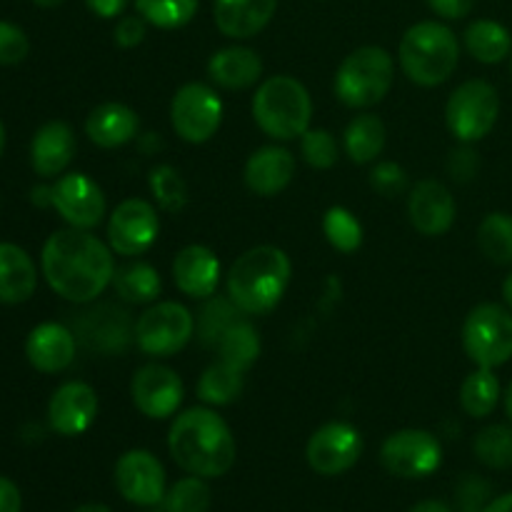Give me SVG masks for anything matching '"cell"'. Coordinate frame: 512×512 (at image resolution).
I'll use <instances>...</instances> for the list:
<instances>
[{
  "mask_svg": "<svg viewBox=\"0 0 512 512\" xmlns=\"http://www.w3.org/2000/svg\"><path fill=\"white\" fill-rule=\"evenodd\" d=\"M40 268L60 298L70 303H90L113 283V248L95 238L90 230L65 228L45 240Z\"/></svg>",
  "mask_w": 512,
  "mask_h": 512,
  "instance_id": "cell-1",
  "label": "cell"
},
{
  "mask_svg": "<svg viewBox=\"0 0 512 512\" xmlns=\"http://www.w3.org/2000/svg\"><path fill=\"white\" fill-rule=\"evenodd\" d=\"M168 450L178 468L198 478H220L238 458L228 423L210 408H190L173 420Z\"/></svg>",
  "mask_w": 512,
  "mask_h": 512,
  "instance_id": "cell-2",
  "label": "cell"
},
{
  "mask_svg": "<svg viewBox=\"0 0 512 512\" xmlns=\"http://www.w3.org/2000/svg\"><path fill=\"white\" fill-rule=\"evenodd\" d=\"M293 265L285 250L275 245H258L240 255L228 270V298L240 313H270L283 300L290 285Z\"/></svg>",
  "mask_w": 512,
  "mask_h": 512,
  "instance_id": "cell-3",
  "label": "cell"
},
{
  "mask_svg": "<svg viewBox=\"0 0 512 512\" xmlns=\"http://www.w3.org/2000/svg\"><path fill=\"white\" fill-rule=\"evenodd\" d=\"M398 60L410 83L435 88L450 80L460 60V43L448 25L423 20L405 30L398 45Z\"/></svg>",
  "mask_w": 512,
  "mask_h": 512,
  "instance_id": "cell-4",
  "label": "cell"
},
{
  "mask_svg": "<svg viewBox=\"0 0 512 512\" xmlns=\"http://www.w3.org/2000/svg\"><path fill=\"white\" fill-rule=\"evenodd\" d=\"M253 118L273 140H298L310 128L313 100L308 88L290 75L263 80L253 95Z\"/></svg>",
  "mask_w": 512,
  "mask_h": 512,
  "instance_id": "cell-5",
  "label": "cell"
},
{
  "mask_svg": "<svg viewBox=\"0 0 512 512\" xmlns=\"http://www.w3.org/2000/svg\"><path fill=\"white\" fill-rule=\"evenodd\" d=\"M393 55L378 45L353 50L335 73V95L348 108H373L393 88Z\"/></svg>",
  "mask_w": 512,
  "mask_h": 512,
  "instance_id": "cell-6",
  "label": "cell"
},
{
  "mask_svg": "<svg viewBox=\"0 0 512 512\" xmlns=\"http://www.w3.org/2000/svg\"><path fill=\"white\" fill-rule=\"evenodd\" d=\"M463 350L478 368H500L512 358V310L480 303L463 323Z\"/></svg>",
  "mask_w": 512,
  "mask_h": 512,
  "instance_id": "cell-7",
  "label": "cell"
},
{
  "mask_svg": "<svg viewBox=\"0 0 512 512\" xmlns=\"http://www.w3.org/2000/svg\"><path fill=\"white\" fill-rule=\"evenodd\" d=\"M500 118V95L488 80H465L445 105V123L460 143H478L493 133Z\"/></svg>",
  "mask_w": 512,
  "mask_h": 512,
  "instance_id": "cell-8",
  "label": "cell"
},
{
  "mask_svg": "<svg viewBox=\"0 0 512 512\" xmlns=\"http://www.w3.org/2000/svg\"><path fill=\"white\" fill-rule=\"evenodd\" d=\"M195 333V318L185 305L163 300L145 310L135 323V343L150 358H170L190 343Z\"/></svg>",
  "mask_w": 512,
  "mask_h": 512,
  "instance_id": "cell-9",
  "label": "cell"
},
{
  "mask_svg": "<svg viewBox=\"0 0 512 512\" xmlns=\"http://www.w3.org/2000/svg\"><path fill=\"white\" fill-rule=\"evenodd\" d=\"M170 123L185 143H208L223 125V100L205 83L183 85L170 103Z\"/></svg>",
  "mask_w": 512,
  "mask_h": 512,
  "instance_id": "cell-10",
  "label": "cell"
},
{
  "mask_svg": "<svg viewBox=\"0 0 512 512\" xmlns=\"http://www.w3.org/2000/svg\"><path fill=\"white\" fill-rule=\"evenodd\" d=\"M380 463L395 478H428L443 463V445L428 430H398L380 448Z\"/></svg>",
  "mask_w": 512,
  "mask_h": 512,
  "instance_id": "cell-11",
  "label": "cell"
},
{
  "mask_svg": "<svg viewBox=\"0 0 512 512\" xmlns=\"http://www.w3.org/2000/svg\"><path fill=\"white\" fill-rule=\"evenodd\" d=\"M160 233L158 210L143 198H128L113 210L108 220V243L123 258L143 255Z\"/></svg>",
  "mask_w": 512,
  "mask_h": 512,
  "instance_id": "cell-12",
  "label": "cell"
},
{
  "mask_svg": "<svg viewBox=\"0 0 512 512\" xmlns=\"http://www.w3.org/2000/svg\"><path fill=\"white\" fill-rule=\"evenodd\" d=\"M360 455H363V438L350 423H325L310 435L305 448L308 465L325 478L348 473Z\"/></svg>",
  "mask_w": 512,
  "mask_h": 512,
  "instance_id": "cell-13",
  "label": "cell"
},
{
  "mask_svg": "<svg viewBox=\"0 0 512 512\" xmlns=\"http://www.w3.org/2000/svg\"><path fill=\"white\" fill-rule=\"evenodd\" d=\"M50 205L70 228L93 230L103 223L105 195L100 185L85 173L60 175L58 183L50 188Z\"/></svg>",
  "mask_w": 512,
  "mask_h": 512,
  "instance_id": "cell-14",
  "label": "cell"
},
{
  "mask_svg": "<svg viewBox=\"0 0 512 512\" xmlns=\"http://www.w3.org/2000/svg\"><path fill=\"white\" fill-rule=\"evenodd\" d=\"M130 398L145 418L165 420L183 403V380L168 365H143L130 380Z\"/></svg>",
  "mask_w": 512,
  "mask_h": 512,
  "instance_id": "cell-15",
  "label": "cell"
},
{
  "mask_svg": "<svg viewBox=\"0 0 512 512\" xmlns=\"http://www.w3.org/2000/svg\"><path fill=\"white\" fill-rule=\"evenodd\" d=\"M115 488L128 503L153 508L163 505L165 470L160 460L148 450H128L115 463Z\"/></svg>",
  "mask_w": 512,
  "mask_h": 512,
  "instance_id": "cell-16",
  "label": "cell"
},
{
  "mask_svg": "<svg viewBox=\"0 0 512 512\" xmlns=\"http://www.w3.org/2000/svg\"><path fill=\"white\" fill-rule=\"evenodd\" d=\"M98 418V395L88 383L70 380L60 385L48 403L50 428L65 438L83 435Z\"/></svg>",
  "mask_w": 512,
  "mask_h": 512,
  "instance_id": "cell-17",
  "label": "cell"
},
{
  "mask_svg": "<svg viewBox=\"0 0 512 512\" xmlns=\"http://www.w3.org/2000/svg\"><path fill=\"white\" fill-rule=\"evenodd\" d=\"M455 198L440 180H420L408 198V215L413 228L425 238L445 235L455 223Z\"/></svg>",
  "mask_w": 512,
  "mask_h": 512,
  "instance_id": "cell-18",
  "label": "cell"
},
{
  "mask_svg": "<svg viewBox=\"0 0 512 512\" xmlns=\"http://www.w3.org/2000/svg\"><path fill=\"white\" fill-rule=\"evenodd\" d=\"M173 280L193 300L213 298L220 283V260L205 245H188L173 260Z\"/></svg>",
  "mask_w": 512,
  "mask_h": 512,
  "instance_id": "cell-19",
  "label": "cell"
},
{
  "mask_svg": "<svg viewBox=\"0 0 512 512\" xmlns=\"http://www.w3.org/2000/svg\"><path fill=\"white\" fill-rule=\"evenodd\" d=\"M295 175V158L288 148L280 145H265V148L255 150L245 163V185L250 193L260 195V198H273V195L283 193L290 185Z\"/></svg>",
  "mask_w": 512,
  "mask_h": 512,
  "instance_id": "cell-20",
  "label": "cell"
},
{
  "mask_svg": "<svg viewBox=\"0 0 512 512\" xmlns=\"http://www.w3.org/2000/svg\"><path fill=\"white\" fill-rule=\"evenodd\" d=\"M25 355L38 373H63L75 360V335L60 323H40L25 340Z\"/></svg>",
  "mask_w": 512,
  "mask_h": 512,
  "instance_id": "cell-21",
  "label": "cell"
},
{
  "mask_svg": "<svg viewBox=\"0 0 512 512\" xmlns=\"http://www.w3.org/2000/svg\"><path fill=\"white\" fill-rule=\"evenodd\" d=\"M75 148L78 143H75L73 128L63 120H50V123L40 125L38 133L33 135L30 165L40 178H58L73 160Z\"/></svg>",
  "mask_w": 512,
  "mask_h": 512,
  "instance_id": "cell-22",
  "label": "cell"
},
{
  "mask_svg": "<svg viewBox=\"0 0 512 512\" xmlns=\"http://www.w3.org/2000/svg\"><path fill=\"white\" fill-rule=\"evenodd\" d=\"M278 0H215V25L225 38H255L273 20Z\"/></svg>",
  "mask_w": 512,
  "mask_h": 512,
  "instance_id": "cell-23",
  "label": "cell"
},
{
  "mask_svg": "<svg viewBox=\"0 0 512 512\" xmlns=\"http://www.w3.org/2000/svg\"><path fill=\"white\" fill-rule=\"evenodd\" d=\"M140 118L130 105L125 103H103L90 110L85 120V135L98 148L113 150L130 143L138 135Z\"/></svg>",
  "mask_w": 512,
  "mask_h": 512,
  "instance_id": "cell-24",
  "label": "cell"
},
{
  "mask_svg": "<svg viewBox=\"0 0 512 512\" xmlns=\"http://www.w3.org/2000/svg\"><path fill=\"white\" fill-rule=\"evenodd\" d=\"M208 75L220 88L245 90L260 80L263 60H260L255 50L243 48V45H230V48H223L210 55Z\"/></svg>",
  "mask_w": 512,
  "mask_h": 512,
  "instance_id": "cell-25",
  "label": "cell"
},
{
  "mask_svg": "<svg viewBox=\"0 0 512 512\" xmlns=\"http://www.w3.org/2000/svg\"><path fill=\"white\" fill-rule=\"evenodd\" d=\"M38 270L20 245L0 243V303L20 305L33 298Z\"/></svg>",
  "mask_w": 512,
  "mask_h": 512,
  "instance_id": "cell-26",
  "label": "cell"
},
{
  "mask_svg": "<svg viewBox=\"0 0 512 512\" xmlns=\"http://www.w3.org/2000/svg\"><path fill=\"white\" fill-rule=\"evenodd\" d=\"M463 43L468 48V53L473 55L478 63L495 65L503 63L505 58L512 53V35L498 20L480 18L465 28Z\"/></svg>",
  "mask_w": 512,
  "mask_h": 512,
  "instance_id": "cell-27",
  "label": "cell"
},
{
  "mask_svg": "<svg viewBox=\"0 0 512 512\" xmlns=\"http://www.w3.org/2000/svg\"><path fill=\"white\" fill-rule=\"evenodd\" d=\"M345 153L353 163L365 165L373 163L385 148V125L378 115L365 113L350 120V125L343 133Z\"/></svg>",
  "mask_w": 512,
  "mask_h": 512,
  "instance_id": "cell-28",
  "label": "cell"
},
{
  "mask_svg": "<svg viewBox=\"0 0 512 512\" xmlns=\"http://www.w3.org/2000/svg\"><path fill=\"white\" fill-rule=\"evenodd\" d=\"M113 285L118 298L133 305L153 303V300H158L160 290H163V280H160L158 270L148 263H140V260L115 270Z\"/></svg>",
  "mask_w": 512,
  "mask_h": 512,
  "instance_id": "cell-29",
  "label": "cell"
},
{
  "mask_svg": "<svg viewBox=\"0 0 512 512\" xmlns=\"http://www.w3.org/2000/svg\"><path fill=\"white\" fill-rule=\"evenodd\" d=\"M80 323V333H83L85 343H90L98 350H123L128 343V318L123 310L100 308L93 313H85Z\"/></svg>",
  "mask_w": 512,
  "mask_h": 512,
  "instance_id": "cell-30",
  "label": "cell"
},
{
  "mask_svg": "<svg viewBox=\"0 0 512 512\" xmlns=\"http://www.w3.org/2000/svg\"><path fill=\"white\" fill-rule=\"evenodd\" d=\"M500 398H503L500 378L495 375V370L490 368L473 370V373L463 380V385H460V405H463L465 413L475 420L493 415Z\"/></svg>",
  "mask_w": 512,
  "mask_h": 512,
  "instance_id": "cell-31",
  "label": "cell"
},
{
  "mask_svg": "<svg viewBox=\"0 0 512 512\" xmlns=\"http://www.w3.org/2000/svg\"><path fill=\"white\" fill-rule=\"evenodd\" d=\"M243 370L233 368L225 360H218L210 368H205V373L198 380V398L203 403L215 405V408H223V405L235 403L243 393Z\"/></svg>",
  "mask_w": 512,
  "mask_h": 512,
  "instance_id": "cell-32",
  "label": "cell"
},
{
  "mask_svg": "<svg viewBox=\"0 0 512 512\" xmlns=\"http://www.w3.org/2000/svg\"><path fill=\"white\" fill-rule=\"evenodd\" d=\"M215 350H218L220 360H225L228 365H233V368L243 370L245 373V370L258 360L260 338L258 333H255L253 325L238 318L228 330H225V335L220 338V343L215 345Z\"/></svg>",
  "mask_w": 512,
  "mask_h": 512,
  "instance_id": "cell-33",
  "label": "cell"
},
{
  "mask_svg": "<svg viewBox=\"0 0 512 512\" xmlns=\"http://www.w3.org/2000/svg\"><path fill=\"white\" fill-rule=\"evenodd\" d=\"M478 248L490 263L512 265V215H485L478 228Z\"/></svg>",
  "mask_w": 512,
  "mask_h": 512,
  "instance_id": "cell-34",
  "label": "cell"
},
{
  "mask_svg": "<svg viewBox=\"0 0 512 512\" xmlns=\"http://www.w3.org/2000/svg\"><path fill=\"white\" fill-rule=\"evenodd\" d=\"M475 458L493 470L512 468V425H488L473 440Z\"/></svg>",
  "mask_w": 512,
  "mask_h": 512,
  "instance_id": "cell-35",
  "label": "cell"
},
{
  "mask_svg": "<svg viewBox=\"0 0 512 512\" xmlns=\"http://www.w3.org/2000/svg\"><path fill=\"white\" fill-rule=\"evenodd\" d=\"M200 0H135L138 15H143L145 23L163 30H175L188 25L198 13Z\"/></svg>",
  "mask_w": 512,
  "mask_h": 512,
  "instance_id": "cell-36",
  "label": "cell"
},
{
  "mask_svg": "<svg viewBox=\"0 0 512 512\" xmlns=\"http://www.w3.org/2000/svg\"><path fill=\"white\" fill-rule=\"evenodd\" d=\"M150 193H153L155 203L165 210V213H175L188 205V185H185L183 175L173 165H155L150 170Z\"/></svg>",
  "mask_w": 512,
  "mask_h": 512,
  "instance_id": "cell-37",
  "label": "cell"
},
{
  "mask_svg": "<svg viewBox=\"0 0 512 512\" xmlns=\"http://www.w3.org/2000/svg\"><path fill=\"white\" fill-rule=\"evenodd\" d=\"M323 233L328 243L340 253H355L363 243V225L348 208H330L323 218Z\"/></svg>",
  "mask_w": 512,
  "mask_h": 512,
  "instance_id": "cell-38",
  "label": "cell"
},
{
  "mask_svg": "<svg viewBox=\"0 0 512 512\" xmlns=\"http://www.w3.org/2000/svg\"><path fill=\"white\" fill-rule=\"evenodd\" d=\"M210 503H213V493L205 478H198V475L178 480L163 498L165 512H208Z\"/></svg>",
  "mask_w": 512,
  "mask_h": 512,
  "instance_id": "cell-39",
  "label": "cell"
},
{
  "mask_svg": "<svg viewBox=\"0 0 512 512\" xmlns=\"http://www.w3.org/2000/svg\"><path fill=\"white\" fill-rule=\"evenodd\" d=\"M238 320V305L233 300L225 298H208V303L203 305L198 315V335L205 345L215 348L220 343V338L225 335V330Z\"/></svg>",
  "mask_w": 512,
  "mask_h": 512,
  "instance_id": "cell-40",
  "label": "cell"
},
{
  "mask_svg": "<svg viewBox=\"0 0 512 512\" xmlns=\"http://www.w3.org/2000/svg\"><path fill=\"white\" fill-rule=\"evenodd\" d=\"M300 155L310 168L328 170L338 163V143L325 128H308L300 135Z\"/></svg>",
  "mask_w": 512,
  "mask_h": 512,
  "instance_id": "cell-41",
  "label": "cell"
},
{
  "mask_svg": "<svg viewBox=\"0 0 512 512\" xmlns=\"http://www.w3.org/2000/svg\"><path fill=\"white\" fill-rule=\"evenodd\" d=\"M30 40L20 25L0 20V65H18L28 58Z\"/></svg>",
  "mask_w": 512,
  "mask_h": 512,
  "instance_id": "cell-42",
  "label": "cell"
},
{
  "mask_svg": "<svg viewBox=\"0 0 512 512\" xmlns=\"http://www.w3.org/2000/svg\"><path fill=\"white\" fill-rule=\"evenodd\" d=\"M370 188L383 195V198H395V195L408 188V175L398 163L385 160V163H378L370 170Z\"/></svg>",
  "mask_w": 512,
  "mask_h": 512,
  "instance_id": "cell-43",
  "label": "cell"
},
{
  "mask_svg": "<svg viewBox=\"0 0 512 512\" xmlns=\"http://www.w3.org/2000/svg\"><path fill=\"white\" fill-rule=\"evenodd\" d=\"M455 495H458V503L460 508L465 512H480L485 508V505L490 503V485L485 483L483 478H475V475H465L463 483L458 485V490H455Z\"/></svg>",
  "mask_w": 512,
  "mask_h": 512,
  "instance_id": "cell-44",
  "label": "cell"
},
{
  "mask_svg": "<svg viewBox=\"0 0 512 512\" xmlns=\"http://www.w3.org/2000/svg\"><path fill=\"white\" fill-rule=\"evenodd\" d=\"M145 33H148V23H145L143 15H125V18L118 20L113 35L115 43L120 48H135L145 40Z\"/></svg>",
  "mask_w": 512,
  "mask_h": 512,
  "instance_id": "cell-45",
  "label": "cell"
},
{
  "mask_svg": "<svg viewBox=\"0 0 512 512\" xmlns=\"http://www.w3.org/2000/svg\"><path fill=\"white\" fill-rule=\"evenodd\" d=\"M478 165V155H475L473 148H468V143H465V148L455 150L450 155V173H453L455 180H470L478 173Z\"/></svg>",
  "mask_w": 512,
  "mask_h": 512,
  "instance_id": "cell-46",
  "label": "cell"
},
{
  "mask_svg": "<svg viewBox=\"0 0 512 512\" xmlns=\"http://www.w3.org/2000/svg\"><path fill=\"white\" fill-rule=\"evenodd\" d=\"M428 5L440 18L460 20L465 15H470V10L475 8V0H428Z\"/></svg>",
  "mask_w": 512,
  "mask_h": 512,
  "instance_id": "cell-47",
  "label": "cell"
},
{
  "mask_svg": "<svg viewBox=\"0 0 512 512\" xmlns=\"http://www.w3.org/2000/svg\"><path fill=\"white\" fill-rule=\"evenodd\" d=\"M20 508H23V498H20L18 485L0 475V512H20Z\"/></svg>",
  "mask_w": 512,
  "mask_h": 512,
  "instance_id": "cell-48",
  "label": "cell"
},
{
  "mask_svg": "<svg viewBox=\"0 0 512 512\" xmlns=\"http://www.w3.org/2000/svg\"><path fill=\"white\" fill-rule=\"evenodd\" d=\"M85 5H88L90 13H95L98 18L113 20L123 13L128 0H85Z\"/></svg>",
  "mask_w": 512,
  "mask_h": 512,
  "instance_id": "cell-49",
  "label": "cell"
},
{
  "mask_svg": "<svg viewBox=\"0 0 512 512\" xmlns=\"http://www.w3.org/2000/svg\"><path fill=\"white\" fill-rule=\"evenodd\" d=\"M480 512H512V493L500 495V498L490 500Z\"/></svg>",
  "mask_w": 512,
  "mask_h": 512,
  "instance_id": "cell-50",
  "label": "cell"
},
{
  "mask_svg": "<svg viewBox=\"0 0 512 512\" xmlns=\"http://www.w3.org/2000/svg\"><path fill=\"white\" fill-rule=\"evenodd\" d=\"M410 512H453V510H450L445 503H440V500H423V503L415 505Z\"/></svg>",
  "mask_w": 512,
  "mask_h": 512,
  "instance_id": "cell-51",
  "label": "cell"
},
{
  "mask_svg": "<svg viewBox=\"0 0 512 512\" xmlns=\"http://www.w3.org/2000/svg\"><path fill=\"white\" fill-rule=\"evenodd\" d=\"M503 403H505V415H508V420L512 425V380H510L508 390H505V395H503Z\"/></svg>",
  "mask_w": 512,
  "mask_h": 512,
  "instance_id": "cell-52",
  "label": "cell"
},
{
  "mask_svg": "<svg viewBox=\"0 0 512 512\" xmlns=\"http://www.w3.org/2000/svg\"><path fill=\"white\" fill-rule=\"evenodd\" d=\"M503 298H505V303H508V308L512 310V273L505 278V283H503Z\"/></svg>",
  "mask_w": 512,
  "mask_h": 512,
  "instance_id": "cell-53",
  "label": "cell"
},
{
  "mask_svg": "<svg viewBox=\"0 0 512 512\" xmlns=\"http://www.w3.org/2000/svg\"><path fill=\"white\" fill-rule=\"evenodd\" d=\"M75 512H113V510L105 508V505H100V503H88V505H80Z\"/></svg>",
  "mask_w": 512,
  "mask_h": 512,
  "instance_id": "cell-54",
  "label": "cell"
},
{
  "mask_svg": "<svg viewBox=\"0 0 512 512\" xmlns=\"http://www.w3.org/2000/svg\"><path fill=\"white\" fill-rule=\"evenodd\" d=\"M35 5H40V8H58V5H63L65 0H33Z\"/></svg>",
  "mask_w": 512,
  "mask_h": 512,
  "instance_id": "cell-55",
  "label": "cell"
},
{
  "mask_svg": "<svg viewBox=\"0 0 512 512\" xmlns=\"http://www.w3.org/2000/svg\"><path fill=\"white\" fill-rule=\"evenodd\" d=\"M3 150H5V125L0 120V158H3Z\"/></svg>",
  "mask_w": 512,
  "mask_h": 512,
  "instance_id": "cell-56",
  "label": "cell"
},
{
  "mask_svg": "<svg viewBox=\"0 0 512 512\" xmlns=\"http://www.w3.org/2000/svg\"><path fill=\"white\" fill-rule=\"evenodd\" d=\"M510 70H512V53H510Z\"/></svg>",
  "mask_w": 512,
  "mask_h": 512,
  "instance_id": "cell-57",
  "label": "cell"
}]
</instances>
